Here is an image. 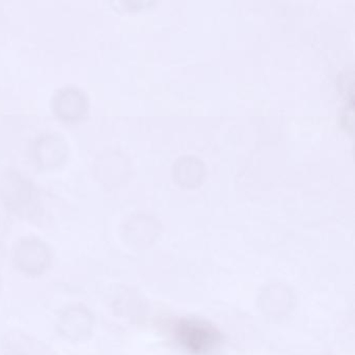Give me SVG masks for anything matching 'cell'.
Wrapping results in <instances>:
<instances>
[{
  "mask_svg": "<svg viewBox=\"0 0 355 355\" xmlns=\"http://www.w3.org/2000/svg\"><path fill=\"white\" fill-rule=\"evenodd\" d=\"M178 344L191 354L207 355L215 350L222 340L217 328L205 320L186 318L180 320L174 328Z\"/></svg>",
  "mask_w": 355,
  "mask_h": 355,
  "instance_id": "obj_1",
  "label": "cell"
},
{
  "mask_svg": "<svg viewBox=\"0 0 355 355\" xmlns=\"http://www.w3.org/2000/svg\"><path fill=\"white\" fill-rule=\"evenodd\" d=\"M13 263L26 275H41L51 266V249L39 239H22L14 247Z\"/></svg>",
  "mask_w": 355,
  "mask_h": 355,
  "instance_id": "obj_2",
  "label": "cell"
},
{
  "mask_svg": "<svg viewBox=\"0 0 355 355\" xmlns=\"http://www.w3.org/2000/svg\"><path fill=\"white\" fill-rule=\"evenodd\" d=\"M94 325L92 313L82 304L66 307L57 321V329L66 340L80 342L90 338Z\"/></svg>",
  "mask_w": 355,
  "mask_h": 355,
  "instance_id": "obj_3",
  "label": "cell"
},
{
  "mask_svg": "<svg viewBox=\"0 0 355 355\" xmlns=\"http://www.w3.org/2000/svg\"><path fill=\"white\" fill-rule=\"evenodd\" d=\"M55 114L62 119L74 121L82 118L88 109V99L80 89L65 87L55 93L53 99Z\"/></svg>",
  "mask_w": 355,
  "mask_h": 355,
  "instance_id": "obj_4",
  "label": "cell"
},
{
  "mask_svg": "<svg viewBox=\"0 0 355 355\" xmlns=\"http://www.w3.org/2000/svg\"><path fill=\"white\" fill-rule=\"evenodd\" d=\"M35 159L42 167H55L61 164L67 155L65 141L55 135H45L34 143Z\"/></svg>",
  "mask_w": 355,
  "mask_h": 355,
  "instance_id": "obj_5",
  "label": "cell"
},
{
  "mask_svg": "<svg viewBox=\"0 0 355 355\" xmlns=\"http://www.w3.org/2000/svg\"><path fill=\"white\" fill-rule=\"evenodd\" d=\"M6 201L12 209L26 211L31 209L33 201V190L31 184L24 178L18 175H10L5 182V186L1 189Z\"/></svg>",
  "mask_w": 355,
  "mask_h": 355,
  "instance_id": "obj_6",
  "label": "cell"
}]
</instances>
